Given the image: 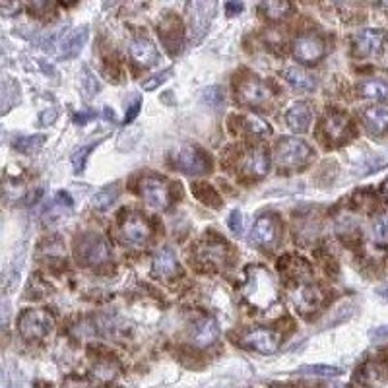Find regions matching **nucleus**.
Here are the masks:
<instances>
[{"instance_id": "f257e3e1", "label": "nucleus", "mask_w": 388, "mask_h": 388, "mask_svg": "<svg viewBox=\"0 0 388 388\" xmlns=\"http://www.w3.org/2000/svg\"><path fill=\"white\" fill-rule=\"evenodd\" d=\"M111 258V245L101 233H84L76 239V260L82 266L107 264Z\"/></svg>"}, {"instance_id": "4c0bfd02", "label": "nucleus", "mask_w": 388, "mask_h": 388, "mask_svg": "<svg viewBox=\"0 0 388 388\" xmlns=\"http://www.w3.org/2000/svg\"><path fill=\"white\" fill-rule=\"evenodd\" d=\"M171 76V68H167V70H161V72H158L155 76H152L150 80H146L142 84V87L146 90V92H152V90H155V87H160L163 82H167Z\"/></svg>"}, {"instance_id": "bb28decb", "label": "nucleus", "mask_w": 388, "mask_h": 388, "mask_svg": "<svg viewBox=\"0 0 388 388\" xmlns=\"http://www.w3.org/2000/svg\"><path fill=\"white\" fill-rule=\"evenodd\" d=\"M360 94L373 101H387L388 84L382 80H365L360 84Z\"/></svg>"}, {"instance_id": "412c9836", "label": "nucleus", "mask_w": 388, "mask_h": 388, "mask_svg": "<svg viewBox=\"0 0 388 388\" xmlns=\"http://www.w3.org/2000/svg\"><path fill=\"white\" fill-rule=\"evenodd\" d=\"M241 169L245 171L251 177H264L268 169H270V155L264 148H253L243 155L241 161Z\"/></svg>"}, {"instance_id": "864d4df0", "label": "nucleus", "mask_w": 388, "mask_h": 388, "mask_svg": "<svg viewBox=\"0 0 388 388\" xmlns=\"http://www.w3.org/2000/svg\"><path fill=\"white\" fill-rule=\"evenodd\" d=\"M103 117L105 119H113L115 113L111 111V107H103Z\"/></svg>"}, {"instance_id": "5701e85b", "label": "nucleus", "mask_w": 388, "mask_h": 388, "mask_svg": "<svg viewBox=\"0 0 388 388\" xmlns=\"http://www.w3.org/2000/svg\"><path fill=\"white\" fill-rule=\"evenodd\" d=\"M311 121L312 111L311 107H309V103H305V101L294 103L287 109V113H285V123H287V126H289L294 133H305V130H309Z\"/></svg>"}, {"instance_id": "b1692460", "label": "nucleus", "mask_w": 388, "mask_h": 388, "mask_svg": "<svg viewBox=\"0 0 388 388\" xmlns=\"http://www.w3.org/2000/svg\"><path fill=\"white\" fill-rule=\"evenodd\" d=\"M361 119H363L367 133L373 134V136H382V134L388 133V109L371 107V109L363 111Z\"/></svg>"}, {"instance_id": "4be33fe9", "label": "nucleus", "mask_w": 388, "mask_h": 388, "mask_svg": "<svg viewBox=\"0 0 388 388\" xmlns=\"http://www.w3.org/2000/svg\"><path fill=\"white\" fill-rule=\"evenodd\" d=\"M199 256L202 262L210 266H223L228 262V245L221 239H208L199 248Z\"/></svg>"}, {"instance_id": "393cba45", "label": "nucleus", "mask_w": 388, "mask_h": 388, "mask_svg": "<svg viewBox=\"0 0 388 388\" xmlns=\"http://www.w3.org/2000/svg\"><path fill=\"white\" fill-rule=\"evenodd\" d=\"M284 78L297 92H312L319 85L317 76H312L311 72H307L301 67H287L284 70Z\"/></svg>"}, {"instance_id": "a211bd4d", "label": "nucleus", "mask_w": 388, "mask_h": 388, "mask_svg": "<svg viewBox=\"0 0 388 388\" xmlns=\"http://www.w3.org/2000/svg\"><path fill=\"white\" fill-rule=\"evenodd\" d=\"M322 299H324V295L321 289L311 284H299L292 294V301L301 312L317 311L322 305Z\"/></svg>"}, {"instance_id": "2eb2a0df", "label": "nucleus", "mask_w": 388, "mask_h": 388, "mask_svg": "<svg viewBox=\"0 0 388 388\" xmlns=\"http://www.w3.org/2000/svg\"><path fill=\"white\" fill-rule=\"evenodd\" d=\"M219 338V324L216 319L212 317H204L200 321L194 322L192 330H190V341L200 348V350H206L210 346H214L216 340Z\"/></svg>"}, {"instance_id": "1a4fd4ad", "label": "nucleus", "mask_w": 388, "mask_h": 388, "mask_svg": "<svg viewBox=\"0 0 388 388\" xmlns=\"http://www.w3.org/2000/svg\"><path fill=\"white\" fill-rule=\"evenodd\" d=\"M237 97L246 107H262L272 99L270 87L256 76L243 78L237 85Z\"/></svg>"}, {"instance_id": "4468645a", "label": "nucleus", "mask_w": 388, "mask_h": 388, "mask_svg": "<svg viewBox=\"0 0 388 388\" xmlns=\"http://www.w3.org/2000/svg\"><path fill=\"white\" fill-rule=\"evenodd\" d=\"M280 237V221L276 216L272 214H266V216H260L256 219L255 226H253V231H251V239L253 243L258 246H272L276 245Z\"/></svg>"}, {"instance_id": "7ed1b4c3", "label": "nucleus", "mask_w": 388, "mask_h": 388, "mask_svg": "<svg viewBox=\"0 0 388 388\" xmlns=\"http://www.w3.org/2000/svg\"><path fill=\"white\" fill-rule=\"evenodd\" d=\"M312 158L309 144L299 138H284L276 146V163L284 171H297L305 167Z\"/></svg>"}, {"instance_id": "473e14b6", "label": "nucleus", "mask_w": 388, "mask_h": 388, "mask_svg": "<svg viewBox=\"0 0 388 388\" xmlns=\"http://www.w3.org/2000/svg\"><path fill=\"white\" fill-rule=\"evenodd\" d=\"M119 194H121V189L117 187V185H111V187H105L101 189L97 194L94 196V208L97 210H107L113 206L117 199H119Z\"/></svg>"}, {"instance_id": "2f4dec72", "label": "nucleus", "mask_w": 388, "mask_h": 388, "mask_svg": "<svg viewBox=\"0 0 388 388\" xmlns=\"http://www.w3.org/2000/svg\"><path fill=\"white\" fill-rule=\"evenodd\" d=\"M80 87H82L84 99H94L95 95L99 94V90H101V82L97 80V76L90 68L84 67L82 68V74H80Z\"/></svg>"}, {"instance_id": "39448f33", "label": "nucleus", "mask_w": 388, "mask_h": 388, "mask_svg": "<svg viewBox=\"0 0 388 388\" xmlns=\"http://www.w3.org/2000/svg\"><path fill=\"white\" fill-rule=\"evenodd\" d=\"M218 10L216 2L196 0L187 4V22H189V35L192 43H199L208 33L214 14Z\"/></svg>"}, {"instance_id": "c85d7f7f", "label": "nucleus", "mask_w": 388, "mask_h": 388, "mask_svg": "<svg viewBox=\"0 0 388 388\" xmlns=\"http://www.w3.org/2000/svg\"><path fill=\"white\" fill-rule=\"evenodd\" d=\"M0 101H2V113H8L10 109L19 101V84L12 78H4L2 82V95H0Z\"/></svg>"}, {"instance_id": "7c9ffc66", "label": "nucleus", "mask_w": 388, "mask_h": 388, "mask_svg": "<svg viewBox=\"0 0 388 388\" xmlns=\"http://www.w3.org/2000/svg\"><path fill=\"white\" fill-rule=\"evenodd\" d=\"M292 10H294V6L289 2H285V0H270V2H262L260 4V12L268 19H272V22L284 19Z\"/></svg>"}, {"instance_id": "5fc2aeb1", "label": "nucleus", "mask_w": 388, "mask_h": 388, "mask_svg": "<svg viewBox=\"0 0 388 388\" xmlns=\"http://www.w3.org/2000/svg\"><path fill=\"white\" fill-rule=\"evenodd\" d=\"M330 388H348V387H346V385H332Z\"/></svg>"}, {"instance_id": "58836bf2", "label": "nucleus", "mask_w": 388, "mask_h": 388, "mask_svg": "<svg viewBox=\"0 0 388 388\" xmlns=\"http://www.w3.org/2000/svg\"><path fill=\"white\" fill-rule=\"evenodd\" d=\"M204 101L210 105V107H216L218 103L223 101V94H221V87H208L204 92Z\"/></svg>"}, {"instance_id": "0eeeda50", "label": "nucleus", "mask_w": 388, "mask_h": 388, "mask_svg": "<svg viewBox=\"0 0 388 388\" xmlns=\"http://www.w3.org/2000/svg\"><path fill=\"white\" fill-rule=\"evenodd\" d=\"M140 194L148 208L155 212H163L169 208L171 204V190L167 180L155 177V175H146L140 180Z\"/></svg>"}, {"instance_id": "ea45409f", "label": "nucleus", "mask_w": 388, "mask_h": 388, "mask_svg": "<svg viewBox=\"0 0 388 388\" xmlns=\"http://www.w3.org/2000/svg\"><path fill=\"white\" fill-rule=\"evenodd\" d=\"M229 229L235 233V235H241V231H243V214L239 212V210H233L231 214H229Z\"/></svg>"}, {"instance_id": "6e6552de", "label": "nucleus", "mask_w": 388, "mask_h": 388, "mask_svg": "<svg viewBox=\"0 0 388 388\" xmlns=\"http://www.w3.org/2000/svg\"><path fill=\"white\" fill-rule=\"evenodd\" d=\"M322 134H324V142L338 146V144L348 142L353 138V123L346 115L341 113H330L322 119Z\"/></svg>"}, {"instance_id": "09e8293b", "label": "nucleus", "mask_w": 388, "mask_h": 388, "mask_svg": "<svg viewBox=\"0 0 388 388\" xmlns=\"http://www.w3.org/2000/svg\"><path fill=\"white\" fill-rule=\"evenodd\" d=\"M371 338H375V340H385L388 338V326H380L377 330H371Z\"/></svg>"}, {"instance_id": "e433bc0d", "label": "nucleus", "mask_w": 388, "mask_h": 388, "mask_svg": "<svg viewBox=\"0 0 388 388\" xmlns=\"http://www.w3.org/2000/svg\"><path fill=\"white\" fill-rule=\"evenodd\" d=\"M388 165V158H382V155H373L369 160L363 163L360 175H369V173H375V171L382 169Z\"/></svg>"}, {"instance_id": "72a5a7b5", "label": "nucleus", "mask_w": 388, "mask_h": 388, "mask_svg": "<svg viewBox=\"0 0 388 388\" xmlns=\"http://www.w3.org/2000/svg\"><path fill=\"white\" fill-rule=\"evenodd\" d=\"M101 144V140H95L94 144H85V146H78L74 153H72V165H74V173L80 175V173H84V167H85V161L90 158V153L94 152L95 148Z\"/></svg>"}, {"instance_id": "37998d69", "label": "nucleus", "mask_w": 388, "mask_h": 388, "mask_svg": "<svg viewBox=\"0 0 388 388\" xmlns=\"http://www.w3.org/2000/svg\"><path fill=\"white\" fill-rule=\"evenodd\" d=\"M140 107H142V99L136 97L133 103L128 105V111H126V115H124V124L133 123L134 119H136V115L140 113Z\"/></svg>"}, {"instance_id": "aec40b11", "label": "nucleus", "mask_w": 388, "mask_h": 388, "mask_svg": "<svg viewBox=\"0 0 388 388\" xmlns=\"http://www.w3.org/2000/svg\"><path fill=\"white\" fill-rule=\"evenodd\" d=\"M153 274L160 280H171L179 274V260L171 246L160 248L153 256Z\"/></svg>"}, {"instance_id": "9d476101", "label": "nucleus", "mask_w": 388, "mask_h": 388, "mask_svg": "<svg viewBox=\"0 0 388 388\" xmlns=\"http://www.w3.org/2000/svg\"><path fill=\"white\" fill-rule=\"evenodd\" d=\"M388 33L385 29H361L353 35V53L360 58L377 57L385 49Z\"/></svg>"}, {"instance_id": "a19ab883", "label": "nucleus", "mask_w": 388, "mask_h": 388, "mask_svg": "<svg viewBox=\"0 0 388 388\" xmlns=\"http://www.w3.org/2000/svg\"><path fill=\"white\" fill-rule=\"evenodd\" d=\"M2 388H24L18 373H10V371H4V375H2Z\"/></svg>"}, {"instance_id": "f03ea898", "label": "nucleus", "mask_w": 388, "mask_h": 388, "mask_svg": "<svg viewBox=\"0 0 388 388\" xmlns=\"http://www.w3.org/2000/svg\"><path fill=\"white\" fill-rule=\"evenodd\" d=\"M245 295L251 303L258 307H268L276 299V284L272 276L260 266H253L246 270Z\"/></svg>"}, {"instance_id": "603ef678", "label": "nucleus", "mask_w": 388, "mask_h": 388, "mask_svg": "<svg viewBox=\"0 0 388 388\" xmlns=\"http://www.w3.org/2000/svg\"><path fill=\"white\" fill-rule=\"evenodd\" d=\"M380 194H382V199L388 202V179L382 183V187H380Z\"/></svg>"}, {"instance_id": "49530a36", "label": "nucleus", "mask_w": 388, "mask_h": 388, "mask_svg": "<svg viewBox=\"0 0 388 388\" xmlns=\"http://www.w3.org/2000/svg\"><path fill=\"white\" fill-rule=\"evenodd\" d=\"M29 8L33 10V12H37V16H45L47 10L53 8V4H51V2H31Z\"/></svg>"}, {"instance_id": "de8ad7c7", "label": "nucleus", "mask_w": 388, "mask_h": 388, "mask_svg": "<svg viewBox=\"0 0 388 388\" xmlns=\"http://www.w3.org/2000/svg\"><path fill=\"white\" fill-rule=\"evenodd\" d=\"M95 115H94V111H85V113H78L76 117H74V123L76 124H80V126H84L90 119H94Z\"/></svg>"}, {"instance_id": "3c124183", "label": "nucleus", "mask_w": 388, "mask_h": 388, "mask_svg": "<svg viewBox=\"0 0 388 388\" xmlns=\"http://www.w3.org/2000/svg\"><path fill=\"white\" fill-rule=\"evenodd\" d=\"M377 295H379L382 301H388V284H382L377 287Z\"/></svg>"}, {"instance_id": "f8f14e48", "label": "nucleus", "mask_w": 388, "mask_h": 388, "mask_svg": "<svg viewBox=\"0 0 388 388\" xmlns=\"http://www.w3.org/2000/svg\"><path fill=\"white\" fill-rule=\"evenodd\" d=\"M173 160L183 173H189V175H202V173H208L210 169L208 155L196 146H180L173 155Z\"/></svg>"}, {"instance_id": "ddd939ff", "label": "nucleus", "mask_w": 388, "mask_h": 388, "mask_svg": "<svg viewBox=\"0 0 388 388\" xmlns=\"http://www.w3.org/2000/svg\"><path fill=\"white\" fill-rule=\"evenodd\" d=\"M326 55V43L314 33H303L294 41V57L303 65H314Z\"/></svg>"}, {"instance_id": "c9c22d12", "label": "nucleus", "mask_w": 388, "mask_h": 388, "mask_svg": "<svg viewBox=\"0 0 388 388\" xmlns=\"http://www.w3.org/2000/svg\"><path fill=\"white\" fill-rule=\"evenodd\" d=\"M373 241L379 245L388 243V216H379L373 221Z\"/></svg>"}, {"instance_id": "a18cd8bd", "label": "nucleus", "mask_w": 388, "mask_h": 388, "mask_svg": "<svg viewBox=\"0 0 388 388\" xmlns=\"http://www.w3.org/2000/svg\"><path fill=\"white\" fill-rule=\"evenodd\" d=\"M94 373H95V377H103L105 380L113 379L115 377V373L111 371V367H109V363H105L103 367H101V365H97V367L94 369Z\"/></svg>"}, {"instance_id": "79ce46f5", "label": "nucleus", "mask_w": 388, "mask_h": 388, "mask_svg": "<svg viewBox=\"0 0 388 388\" xmlns=\"http://www.w3.org/2000/svg\"><path fill=\"white\" fill-rule=\"evenodd\" d=\"M47 248H41L45 255L49 256H62L65 255V246H62V243L60 241H57V239H53V241H47Z\"/></svg>"}, {"instance_id": "9b49d317", "label": "nucleus", "mask_w": 388, "mask_h": 388, "mask_svg": "<svg viewBox=\"0 0 388 388\" xmlns=\"http://www.w3.org/2000/svg\"><path fill=\"white\" fill-rule=\"evenodd\" d=\"M158 33H160L161 43L163 47L169 51L171 55H179L183 47H185V37H187V31L185 26L175 14L165 16L161 19L160 26H158Z\"/></svg>"}, {"instance_id": "c756f323", "label": "nucleus", "mask_w": 388, "mask_h": 388, "mask_svg": "<svg viewBox=\"0 0 388 388\" xmlns=\"http://www.w3.org/2000/svg\"><path fill=\"white\" fill-rule=\"evenodd\" d=\"M47 140V136L45 134H33V136H18V138H14V142L12 146L18 150L19 153H35L37 150L43 148V144Z\"/></svg>"}, {"instance_id": "c03bdc74", "label": "nucleus", "mask_w": 388, "mask_h": 388, "mask_svg": "<svg viewBox=\"0 0 388 388\" xmlns=\"http://www.w3.org/2000/svg\"><path fill=\"white\" fill-rule=\"evenodd\" d=\"M57 109H47V111H43V113L39 115V123L43 124V126H51V124L57 121Z\"/></svg>"}, {"instance_id": "8fccbe9b", "label": "nucleus", "mask_w": 388, "mask_h": 388, "mask_svg": "<svg viewBox=\"0 0 388 388\" xmlns=\"http://www.w3.org/2000/svg\"><path fill=\"white\" fill-rule=\"evenodd\" d=\"M226 8H228L229 16H231V14L235 16V14H239V12H243V4H241V2H229Z\"/></svg>"}, {"instance_id": "dca6fc26", "label": "nucleus", "mask_w": 388, "mask_h": 388, "mask_svg": "<svg viewBox=\"0 0 388 388\" xmlns=\"http://www.w3.org/2000/svg\"><path fill=\"white\" fill-rule=\"evenodd\" d=\"M243 344L251 350L258 351V353H276L280 348V334L270 328H256V330L248 332Z\"/></svg>"}, {"instance_id": "cd10ccee", "label": "nucleus", "mask_w": 388, "mask_h": 388, "mask_svg": "<svg viewBox=\"0 0 388 388\" xmlns=\"http://www.w3.org/2000/svg\"><path fill=\"white\" fill-rule=\"evenodd\" d=\"M192 194L200 202H204L206 206H210V208H219L221 206V196L218 194V190L214 189L212 185H208V183H194L192 185Z\"/></svg>"}, {"instance_id": "f3484780", "label": "nucleus", "mask_w": 388, "mask_h": 388, "mask_svg": "<svg viewBox=\"0 0 388 388\" xmlns=\"http://www.w3.org/2000/svg\"><path fill=\"white\" fill-rule=\"evenodd\" d=\"M87 37H90V28L87 26L70 29L67 35L62 37L60 45H58V57L62 58V60L78 57L82 53L85 43H87Z\"/></svg>"}, {"instance_id": "6ab92c4d", "label": "nucleus", "mask_w": 388, "mask_h": 388, "mask_svg": "<svg viewBox=\"0 0 388 388\" xmlns=\"http://www.w3.org/2000/svg\"><path fill=\"white\" fill-rule=\"evenodd\" d=\"M130 58L134 60V65L140 68H150L153 65L160 62V53L150 39L146 37H136L130 43Z\"/></svg>"}, {"instance_id": "423d86ee", "label": "nucleus", "mask_w": 388, "mask_h": 388, "mask_svg": "<svg viewBox=\"0 0 388 388\" xmlns=\"http://www.w3.org/2000/svg\"><path fill=\"white\" fill-rule=\"evenodd\" d=\"M119 237L124 245L133 246V248H142L152 237V226L148 223V219L144 218L142 214L130 212L121 219Z\"/></svg>"}, {"instance_id": "20e7f679", "label": "nucleus", "mask_w": 388, "mask_h": 388, "mask_svg": "<svg viewBox=\"0 0 388 388\" xmlns=\"http://www.w3.org/2000/svg\"><path fill=\"white\" fill-rule=\"evenodd\" d=\"M53 326H55V319L45 309H28V311L22 312L18 319L19 334L28 341L47 338Z\"/></svg>"}, {"instance_id": "a878e982", "label": "nucleus", "mask_w": 388, "mask_h": 388, "mask_svg": "<svg viewBox=\"0 0 388 388\" xmlns=\"http://www.w3.org/2000/svg\"><path fill=\"white\" fill-rule=\"evenodd\" d=\"M241 126L248 136H256V138H264V136H270L272 134V128L270 124L266 123L264 119L256 117V115H245L241 117Z\"/></svg>"}, {"instance_id": "f704fd0d", "label": "nucleus", "mask_w": 388, "mask_h": 388, "mask_svg": "<svg viewBox=\"0 0 388 388\" xmlns=\"http://www.w3.org/2000/svg\"><path fill=\"white\" fill-rule=\"evenodd\" d=\"M297 373L312 375V377H338V375H341V369L332 367V365H305Z\"/></svg>"}]
</instances>
